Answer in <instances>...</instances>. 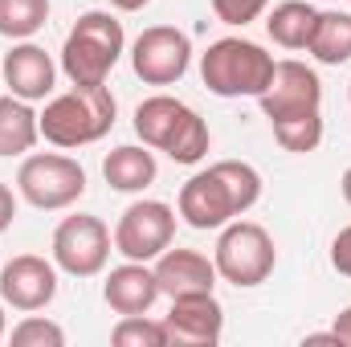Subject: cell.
<instances>
[{"instance_id": "4fadbf2b", "label": "cell", "mask_w": 351, "mask_h": 347, "mask_svg": "<svg viewBox=\"0 0 351 347\" xmlns=\"http://www.w3.org/2000/svg\"><path fill=\"white\" fill-rule=\"evenodd\" d=\"M164 327H168V344L213 347L221 344L225 311H221L217 294H184V298H172V311L164 315Z\"/></svg>"}, {"instance_id": "7c38bea8", "label": "cell", "mask_w": 351, "mask_h": 347, "mask_svg": "<svg viewBox=\"0 0 351 347\" xmlns=\"http://www.w3.org/2000/svg\"><path fill=\"white\" fill-rule=\"evenodd\" d=\"M0 298L4 307L33 315L45 311L58 298V265L53 258H37V254H16L0 265Z\"/></svg>"}, {"instance_id": "1f68e13d", "label": "cell", "mask_w": 351, "mask_h": 347, "mask_svg": "<svg viewBox=\"0 0 351 347\" xmlns=\"http://www.w3.org/2000/svg\"><path fill=\"white\" fill-rule=\"evenodd\" d=\"M0 86H4V74H0Z\"/></svg>"}, {"instance_id": "ffe728a7", "label": "cell", "mask_w": 351, "mask_h": 347, "mask_svg": "<svg viewBox=\"0 0 351 347\" xmlns=\"http://www.w3.org/2000/svg\"><path fill=\"white\" fill-rule=\"evenodd\" d=\"M306 53L319 62V66H343L351 62V12L339 8H319V25L311 33V45Z\"/></svg>"}, {"instance_id": "7a4b0ae2", "label": "cell", "mask_w": 351, "mask_h": 347, "mask_svg": "<svg viewBox=\"0 0 351 347\" xmlns=\"http://www.w3.org/2000/svg\"><path fill=\"white\" fill-rule=\"evenodd\" d=\"M114 115H119V102H114L106 82H98V86H74L70 82V90L53 94L37 119H41L45 143H53L62 152H78L86 143H98L102 135H110Z\"/></svg>"}, {"instance_id": "30bf717a", "label": "cell", "mask_w": 351, "mask_h": 347, "mask_svg": "<svg viewBox=\"0 0 351 347\" xmlns=\"http://www.w3.org/2000/svg\"><path fill=\"white\" fill-rule=\"evenodd\" d=\"M192 66V37L176 25H152L131 45V70L147 86H176Z\"/></svg>"}, {"instance_id": "e0dca14e", "label": "cell", "mask_w": 351, "mask_h": 347, "mask_svg": "<svg viewBox=\"0 0 351 347\" xmlns=\"http://www.w3.org/2000/svg\"><path fill=\"white\" fill-rule=\"evenodd\" d=\"M156 172H160V164H156V152L147 143L143 147L139 143H123V147L106 152V160H102V180L114 192H127V196L147 192L156 184Z\"/></svg>"}, {"instance_id": "277c9868", "label": "cell", "mask_w": 351, "mask_h": 347, "mask_svg": "<svg viewBox=\"0 0 351 347\" xmlns=\"http://www.w3.org/2000/svg\"><path fill=\"white\" fill-rule=\"evenodd\" d=\"M127 53V33H123V21L114 12H82L78 25L66 33V45H62V74L74 82V86H98L106 82V74L119 66V58Z\"/></svg>"}, {"instance_id": "83f0119b", "label": "cell", "mask_w": 351, "mask_h": 347, "mask_svg": "<svg viewBox=\"0 0 351 347\" xmlns=\"http://www.w3.org/2000/svg\"><path fill=\"white\" fill-rule=\"evenodd\" d=\"M331 335H335L343 347H351V307H343V311L335 315V327H331Z\"/></svg>"}, {"instance_id": "f1b7e54d", "label": "cell", "mask_w": 351, "mask_h": 347, "mask_svg": "<svg viewBox=\"0 0 351 347\" xmlns=\"http://www.w3.org/2000/svg\"><path fill=\"white\" fill-rule=\"evenodd\" d=\"M152 0H110V8H119V12H139V8H147Z\"/></svg>"}, {"instance_id": "6da1fadb", "label": "cell", "mask_w": 351, "mask_h": 347, "mask_svg": "<svg viewBox=\"0 0 351 347\" xmlns=\"http://www.w3.org/2000/svg\"><path fill=\"white\" fill-rule=\"evenodd\" d=\"M258 200H262V172L254 164L217 160L204 172L184 180V188L176 196V217H184V225L208 233V229H225L229 221L245 217Z\"/></svg>"}, {"instance_id": "603a6c76", "label": "cell", "mask_w": 351, "mask_h": 347, "mask_svg": "<svg viewBox=\"0 0 351 347\" xmlns=\"http://www.w3.org/2000/svg\"><path fill=\"white\" fill-rule=\"evenodd\" d=\"M110 344L119 347H168V327L164 319H147V315H119Z\"/></svg>"}, {"instance_id": "5bb4252c", "label": "cell", "mask_w": 351, "mask_h": 347, "mask_svg": "<svg viewBox=\"0 0 351 347\" xmlns=\"http://www.w3.org/2000/svg\"><path fill=\"white\" fill-rule=\"evenodd\" d=\"M0 74H4L8 94H16L25 102H41L58 86V66L37 41H16L0 62Z\"/></svg>"}, {"instance_id": "8fae6325", "label": "cell", "mask_w": 351, "mask_h": 347, "mask_svg": "<svg viewBox=\"0 0 351 347\" xmlns=\"http://www.w3.org/2000/svg\"><path fill=\"white\" fill-rule=\"evenodd\" d=\"M258 106H262V115L269 123L315 115V110H323V82L306 62H294V58L274 62V78L258 94Z\"/></svg>"}, {"instance_id": "cb8c5ba5", "label": "cell", "mask_w": 351, "mask_h": 347, "mask_svg": "<svg viewBox=\"0 0 351 347\" xmlns=\"http://www.w3.org/2000/svg\"><path fill=\"white\" fill-rule=\"evenodd\" d=\"M8 339H12V347H62L66 344V331H62V323H53V319L33 311V315H25L8 331Z\"/></svg>"}, {"instance_id": "d6986e66", "label": "cell", "mask_w": 351, "mask_h": 347, "mask_svg": "<svg viewBox=\"0 0 351 347\" xmlns=\"http://www.w3.org/2000/svg\"><path fill=\"white\" fill-rule=\"evenodd\" d=\"M315 25H319V8L306 4V0H282V4H274L269 16H265V33H269V41L282 45V49H306Z\"/></svg>"}, {"instance_id": "4316f807", "label": "cell", "mask_w": 351, "mask_h": 347, "mask_svg": "<svg viewBox=\"0 0 351 347\" xmlns=\"http://www.w3.org/2000/svg\"><path fill=\"white\" fill-rule=\"evenodd\" d=\"M12 221H16V196L8 184H0V233H8Z\"/></svg>"}, {"instance_id": "44dd1931", "label": "cell", "mask_w": 351, "mask_h": 347, "mask_svg": "<svg viewBox=\"0 0 351 347\" xmlns=\"http://www.w3.org/2000/svg\"><path fill=\"white\" fill-rule=\"evenodd\" d=\"M49 21V0H0V37L33 41Z\"/></svg>"}, {"instance_id": "5b68a950", "label": "cell", "mask_w": 351, "mask_h": 347, "mask_svg": "<svg viewBox=\"0 0 351 347\" xmlns=\"http://www.w3.org/2000/svg\"><path fill=\"white\" fill-rule=\"evenodd\" d=\"M274 78V53L245 37H221L200 53V82L217 98H258Z\"/></svg>"}, {"instance_id": "9a60e30c", "label": "cell", "mask_w": 351, "mask_h": 347, "mask_svg": "<svg viewBox=\"0 0 351 347\" xmlns=\"http://www.w3.org/2000/svg\"><path fill=\"white\" fill-rule=\"evenodd\" d=\"M160 294L168 298H184V294H213L217 290V261L204 258L200 250H164L160 258L152 261Z\"/></svg>"}, {"instance_id": "ac0fdd59", "label": "cell", "mask_w": 351, "mask_h": 347, "mask_svg": "<svg viewBox=\"0 0 351 347\" xmlns=\"http://www.w3.org/2000/svg\"><path fill=\"white\" fill-rule=\"evenodd\" d=\"M41 139V119L33 110V102L8 94L0 98V156L12 160V156H29Z\"/></svg>"}, {"instance_id": "2e32d148", "label": "cell", "mask_w": 351, "mask_h": 347, "mask_svg": "<svg viewBox=\"0 0 351 347\" xmlns=\"http://www.w3.org/2000/svg\"><path fill=\"white\" fill-rule=\"evenodd\" d=\"M160 298V282L152 261H123L102 282V302L114 315H147Z\"/></svg>"}, {"instance_id": "9c48e42d", "label": "cell", "mask_w": 351, "mask_h": 347, "mask_svg": "<svg viewBox=\"0 0 351 347\" xmlns=\"http://www.w3.org/2000/svg\"><path fill=\"white\" fill-rule=\"evenodd\" d=\"M114 254L127 261H156L176 241V208L164 200H135L114 221Z\"/></svg>"}, {"instance_id": "ba28073f", "label": "cell", "mask_w": 351, "mask_h": 347, "mask_svg": "<svg viewBox=\"0 0 351 347\" xmlns=\"http://www.w3.org/2000/svg\"><path fill=\"white\" fill-rule=\"evenodd\" d=\"M114 250V237L106 229L102 217H90V213H74L66 217L58 229H53V241H49V254L53 265L70 278H94L106 270Z\"/></svg>"}, {"instance_id": "484cf974", "label": "cell", "mask_w": 351, "mask_h": 347, "mask_svg": "<svg viewBox=\"0 0 351 347\" xmlns=\"http://www.w3.org/2000/svg\"><path fill=\"white\" fill-rule=\"evenodd\" d=\"M331 265L351 278V225H343L339 233H335V241H331Z\"/></svg>"}, {"instance_id": "4dcf8cb0", "label": "cell", "mask_w": 351, "mask_h": 347, "mask_svg": "<svg viewBox=\"0 0 351 347\" xmlns=\"http://www.w3.org/2000/svg\"><path fill=\"white\" fill-rule=\"evenodd\" d=\"M4 311H8V307H4V298H0V339L8 335V315H4Z\"/></svg>"}, {"instance_id": "7402d4cb", "label": "cell", "mask_w": 351, "mask_h": 347, "mask_svg": "<svg viewBox=\"0 0 351 347\" xmlns=\"http://www.w3.org/2000/svg\"><path fill=\"white\" fill-rule=\"evenodd\" d=\"M269 127H274V139L282 143V152H290V156H311L323 143V110L282 119V123H269Z\"/></svg>"}, {"instance_id": "f546056e", "label": "cell", "mask_w": 351, "mask_h": 347, "mask_svg": "<svg viewBox=\"0 0 351 347\" xmlns=\"http://www.w3.org/2000/svg\"><path fill=\"white\" fill-rule=\"evenodd\" d=\"M339 192H343V200L351 204V168L343 172V180H339Z\"/></svg>"}, {"instance_id": "d4e9b609", "label": "cell", "mask_w": 351, "mask_h": 347, "mask_svg": "<svg viewBox=\"0 0 351 347\" xmlns=\"http://www.w3.org/2000/svg\"><path fill=\"white\" fill-rule=\"evenodd\" d=\"M265 8H269V0H213L217 21H225V25H250Z\"/></svg>"}, {"instance_id": "3957f363", "label": "cell", "mask_w": 351, "mask_h": 347, "mask_svg": "<svg viewBox=\"0 0 351 347\" xmlns=\"http://www.w3.org/2000/svg\"><path fill=\"white\" fill-rule=\"evenodd\" d=\"M135 135L152 152H164L172 164H200L213 143L208 123L172 94H152L135 106Z\"/></svg>"}, {"instance_id": "8992f818", "label": "cell", "mask_w": 351, "mask_h": 347, "mask_svg": "<svg viewBox=\"0 0 351 347\" xmlns=\"http://www.w3.org/2000/svg\"><path fill=\"white\" fill-rule=\"evenodd\" d=\"M213 261H217V274L237 286V290H254L262 286L265 278L274 274L278 265V246L269 237V229L258 225V221H229L217 237V250H213Z\"/></svg>"}, {"instance_id": "52a82bcc", "label": "cell", "mask_w": 351, "mask_h": 347, "mask_svg": "<svg viewBox=\"0 0 351 347\" xmlns=\"http://www.w3.org/2000/svg\"><path fill=\"white\" fill-rule=\"evenodd\" d=\"M16 192L41 213H62L86 196V168L62 152H33L16 168Z\"/></svg>"}]
</instances>
